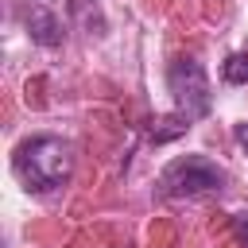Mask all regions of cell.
Masks as SVG:
<instances>
[{
  "mask_svg": "<svg viewBox=\"0 0 248 248\" xmlns=\"http://www.w3.org/2000/svg\"><path fill=\"white\" fill-rule=\"evenodd\" d=\"M12 167L19 174V182L27 190H58L70 182V170H74V147L58 136H31L16 147L12 155Z\"/></svg>",
  "mask_w": 248,
  "mask_h": 248,
  "instance_id": "cell-1",
  "label": "cell"
},
{
  "mask_svg": "<svg viewBox=\"0 0 248 248\" xmlns=\"http://www.w3.org/2000/svg\"><path fill=\"white\" fill-rule=\"evenodd\" d=\"M159 186H163L167 198H194V194H205V190H221L225 170L205 155H186V159H174L163 170Z\"/></svg>",
  "mask_w": 248,
  "mask_h": 248,
  "instance_id": "cell-2",
  "label": "cell"
},
{
  "mask_svg": "<svg viewBox=\"0 0 248 248\" xmlns=\"http://www.w3.org/2000/svg\"><path fill=\"white\" fill-rule=\"evenodd\" d=\"M167 85H170V93H174L178 116L198 120V116L209 112L213 93H209V78H205L202 62H194V58H178V62H170V70H167Z\"/></svg>",
  "mask_w": 248,
  "mask_h": 248,
  "instance_id": "cell-3",
  "label": "cell"
},
{
  "mask_svg": "<svg viewBox=\"0 0 248 248\" xmlns=\"http://www.w3.org/2000/svg\"><path fill=\"white\" fill-rule=\"evenodd\" d=\"M23 23H27V35H31L39 46H58V43L66 39V31H62V19H58L50 8H43V4H31V8H23Z\"/></svg>",
  "mask_w": 248,
  "mask_h": 248,
  "instance_id": "cell-4",
  "label": "cell"
},
{
  "mask_svg": "<svg viewBox=\"0 0 248 248\" xmlns=\"http://www.w3.org/2000/svg\"><path fill=\"white\" fill-rule=\"evenodd\" d=\"M70 16L81 31L89 35H105V16H101V4L97 0H70Z\"/></svg>",
  "mask_w": 248,
  "mask_h": 248,
  "instance_id": "cell-5",
  "label": "cell"
},
{
  "mask_svg": "<svg viewBox=\"0 0 248 248\" xmlns=\"http://www.w3.org/2000/svg\"><path fill=\"white\" fill-rule=\"evenodd\" d=\"M221 78L229 85H244L248 81V54H232L225 66H221Z\"/></svg>",
  "mask_w": 248,
  "mask_h": 248,
  "instance_id": "cell-6",
  "label": "cell"
},
{
  "mask_svg": "<svg viewBox=\"0 0 248 248\" xmlns=\"http://www.w3.org/2000/svg\"><path fill=\"white\" fill-rule=\"evenodd\" d=\"M236 232H240V244L248 248V217H236Z\"/></svg>",
  "mask_w": 248,
  "mask_h": 248,
  "instance_id": "cell-7",
  "label": "cell"
}]
</instances>
